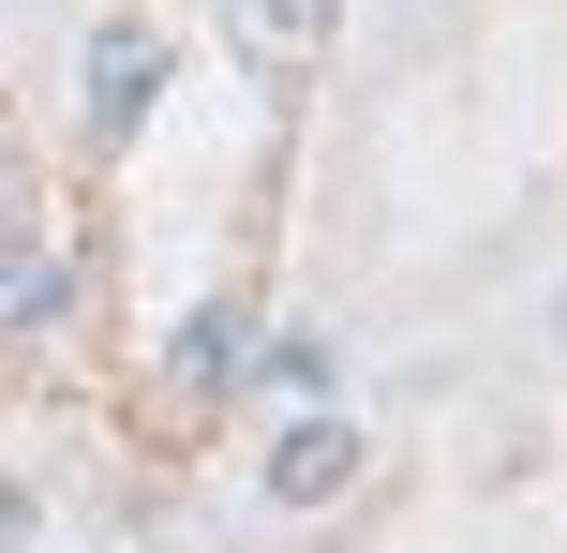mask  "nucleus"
Listing matches in <instances>:
<instances>
[{
  "label": "nucleus",
  "mask_w": 567,
  "mask_h": 553,
  "mask_svg": "<svg viewBox=\"0 0 567 553\" xmlns=\"http://www.w3.org/2000/svg\"><path fill=\"white\" fill-rule=\"evenodd\" d=\"M343 479H359V434H329V419H313V434H284V449H269V494H284V509H329Z\"/></svg>",
  "instance_id": "f257e3e1"
},
{
  "label": "nucleus",
  "mask_w": 567,
  "mask_h": 553,
  "mask_svg": "<svg viewBox=\"0 0 567 553\" xmlns=\"http://www.w3.org/2000/svg\"><path fill=\"white\" fill-rule=\"evenodd\" d=\"M135 105H150V45L120 30V45H90V120H105V135H135Z\"/></svg>",
  "instance_id": "f03ea898"
},
{
  "label": "nucleus",
  "mask_w": 567,
  "mask_h": 553,
  "mask_svg": "<svg viewBox=\"0 0 567 553\" xmlns=\"http://www.w3.org/2000/svg\"><path fill=\"white\" fill-rule=\"evenodd\" d=\"M239 375H255V329H239V315H195V329H179V389H239Z\"/></svg>",
  "instance_id": "7ed1b4c3"
},
{
  "label": "nucleus",
  "mask_w": 567,
  "mask_h": 553,
  "mask_svg": "<svg viewBox=\"0 0 567 553\" xmlns=\"http://www.w3.org/2000/svg\"><path fill=\"white\" fill-rule=\"evenodd\" d=\"M239 45H255V60H299L313 45V0H239Z\"/></svg>",
  "instance_id": "20e7f679"
},
{
  "label": "nucleus",
  "mask_w": 567,
  "mask_h": 553,
  "mask_svg": "<svg viewBox=\"0 0 567 553\" xmlns=\"http://www.w3.org/2000/svg\"><path fill=\"white\" fill-rule=\"evenodd\" d=\"M30 315H45V255L16 239V255H0V329H30Z\"/></svg>",
  "instance_id": "39448f33"
},
{
  "label": "nucleus",
  "mask_w": 567,
  "mask_h": 553,
  "mask_svg": "<svg viewBox=\"0 0 567 553\" xmlns=\"http://www.w3.org/2000/svg\"><path fill=\"white\" fill-rule=\"evenodd\" d=\"M16 539H30V494H0V553H16Z\"/></svg>",
  "instance_id": "423d86ee"
}]
</instances>
